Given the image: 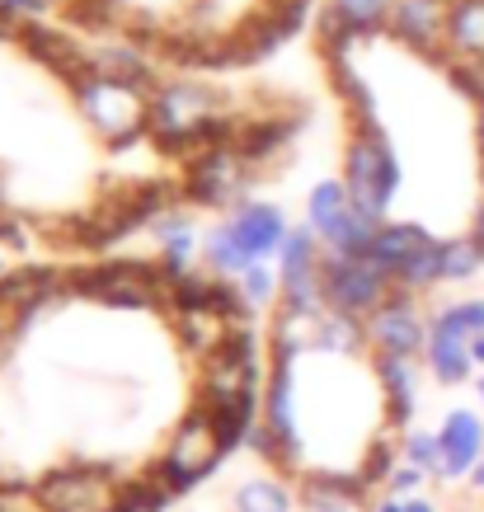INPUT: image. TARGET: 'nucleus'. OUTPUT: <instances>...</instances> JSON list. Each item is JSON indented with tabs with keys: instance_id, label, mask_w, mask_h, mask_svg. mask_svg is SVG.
I'll return each mask as SVG.
<instances>
[{
	"instance_id": "7",
	"label": "nucleus",
	"mask_w": 484,
	"mask_h": 512,
	"mask_svg": "<svg viewBox=\"0 0 484 512\" xmlns=\"http://www.w3.org/2000/svg\"><path fill=\"white\" fill-rule=\"evenodd\" d=\"M325 306L339 315H367L395 292V282L372 264V259H344V254H325Z\"/></svg>"
},
{
	"instance_id": "33",
	"label": "nucleus",
	"mask_w": 484,
	"mask_h": 512,
	"mask_svg": "<svg viewBox=\"0 0 484 512\" xmlns=\"http://www.w3.org/2000/svg\"><path fill=\"white\" fill-rule=\"evenodd\" d=\"M470 357H475V367H484V334H475V339H470Z\"/></svg>"
},
{
	"instance_id": "5",
	"label": "nucleus",
	"mask_w": 484,
	"mask_h": 512,
	"mask_svg": "<svg viewBox=\"0 0 484 512\" xmlns=\"http://www.w3.org/2000/svg\"><path fill=\"white\" fill-rule=\"evenodd\" d=\"M76 292L80 296H94L104 306H118V311H151L165 301V273L160 264H104V268H90L76 278Z\"/></svg>"
},
{
	"instance_id": "10",
	"label": "nucleus",
	"mask_w": 484,
	"mask_h": 512,
	"mask_svg": "<svg viewBox=\"0 0 484 512\" xmlns=\"http://www.w3.org/2000/svg\"><path fill=\"white\" fill-rule=\"evenodd\" d=\"M442 437V475L438 480L456 484V480H470V470L484 461V423L475 409H452L438 428Z\"/></svg>"
},
{
	"instance_id": "4",
	"label": "nucleus",
	"mask_w": 484,
	"mask_h": 512,
	"mask_svg": "<svg viewBox=\"0 0 484 512\" xmlns=\"http://www.w3.org/2000/svg\"><path fill=\"white\" fill-rule=\"evenodd\" d=\"M221 461H226V447H221L217 423H212V414L198 404L188 419H179V428H174V437H170V447L160 451L156 470L174 484V489H179V494H184V489H193L198 480H207Z\"/></svg>"
},
{
	"instance_id": "23",
	"label": "nucleus",
	"mask_w": 484,
	"mask_h": 512,
	"mask_svg": "<svg viewBox=\"0 0 484 512\" xmlns=\"http://www.w3.org/2000/svg\"><path fill=\"white\" fill-rule=\"evenodd\" d=\"M90 76L132 80V85H151V66L141 62L132 47H99V52H90Z\"/></svg>"
},
{
	"instance_id": "8",
	"label": "nucleus",
	"mask_w": 484,
	"mask_h": 512,
	"mask_svg": "<svg viewBox=\"0 0 484 512\" xmlns=\"http://www.w3.org/2000/svg\"><path fill=\"white\" fill-rule=\"evenodd\" d=\"M250 184V156H240L231 141H212L203 156L188 160V198L203 207H226Z\"/></svg>"
},
{
	"instance_id": "11",
	"label": "nucleus",
	"mask_w": 484,
	"mask_h": 512,
	"mask_svg": "<svg viewBox=\"0 0 484 512\" xmlns=\"http://www.w3.org/2000/svg\"><path fill=\"white\" fill-rule=\"evenodd\" d=\"M231 231L259 264H264L268 254H282L287 235H292L287 231V221H282V212L278 207H268V202H240V212L231 217Z\"/></svg>"
},
{
	"instance_id": "34",
	"label": "nucleus",
	"mask_w": 484,
	"mask_h": 512,
	"mask_svg": "<svg viewBox=\"0 0 484 512\" xmlns=\"http://www.w3.org/2000/svg\"><path fill=\"white\" fill-rule=\"evenodd\" d=\"M470 489H475V494H484V461H480V466H475V470H470Z\"/></svg>"
},
{
	"instance_id": "18",
	"label": "nucleus",
	"mask_w": 484,
	"mask_h": 512,
	"mask_svg": "<svg viewBox=\"0 0 484 512\" xmlns=\"http://www.w3.org/2000/svg\"><path fill=\"white\" fill-rule=\"evenodd\" d=\"M348 207H353V198H348L344 179H325V184H315L311 198H306V226L325 240V235L348 217Z\"/></svg>"
},
{
	"instance_id": "31",
	"label": "nucleus",
	"mask_w": 484,
	"mask_h": 512,
	"mask_svg": "<svg viewBox=\"0 0 484 512\" xmlns=\"http://www.w3.org/2000/svg\"><path fill=\"white\" fill-rule=\"evenodd\" d=\"M400 503H405V512H438L433 498H423V494H409V498H400Z\"/></svg>"
},
{
	"instance_id": "16",
	"label": "nucleus",
	"mask_w": 484,
	"mask_h": 512,
	"mask_svg": "<svg viewBox=\"0 0 484 512\" xmlns=\"http://www.w3.org/2000/svg\"><path fill=\"white\" fill-rule=\"evenodd\" d=\"M203 259H207V268H212L217 278H226V282H240L254 264H259L250 249L235 240L231 221H226V226H217V231H207V240H203Z\"/></svg>"
},
{
	"instance_id": "20",
	"label": "nucleus",
	"mask_w": 484,
	"mask_h": 512,
	"mask_svg": "<svg viewBox=\"0 0 484 512\" xmlns=\"http://www.w3.org/2000/svg\"><path fill=\"white\" fill-rule=\"evenodd\" d=\"M386 221L367 217V212H358V207H348V217L334 226V231L325 235L329 254H344V259H367V249H372L376 231H381Z\"/></svg>"
},
{
	"instance_id": "25",
	"label": "nucleus",
	"mask_w": 484,
	"mask_h": 512,
	"mask_svg": "<svg viewBox=\"0 0 484 512\" xmlns=\"http://www.w3.org/2000/svg\"><path fill=\"white\" fill-rule=\"evenodd\" d=\"M362 343H367V320H358V315L325 311L315 348H325V353H358Z\"/></svg>"
},
{
	"instance_id": "17",
	"label": "nucleus",
	"mask_w": 484,
	"mask_h": 512,
	"mask_svg": "<svg viewBox=\"0 0 484 512\" xmlns=\"http://www.w3.org/2000/svg\"><path fill=\"white\" fill-rule=\"evenodd\" d=\"M447 52L452 57H484V0H452Z\"/></svg>"
},
{
	"instance_id": "19",
	"label": "nucleus",
	"mask_w": 484,
	"mask_h": 512,
	"mask_svg": "<svg viewBox=\"0 0 484 512\" xmlns=\"http://www.w3.org/2000/svg\"><path fill=\"white\" fill-rule=\"evenodd\" d=\"M235 512H297V498L278 475H254L235 489Z\"/></svg>"
},
{
	"instance_id": "22",
	"label": "nucleus",
	"mask_w": 484,
	"mask_h": 512,
	"mask_svg": "<svg viewBox=\"0 0 484 512\" xmlns=\"http://www.w3.org/2000/svg\"><path fill=\"white\" fill-rule=\"evenodd\" d=\"M174 498H179V489H174V484L151 466V475H141V480H123V503H118V508L123 512H165Z\"/></svg>"
},
{
	"instance_id": "35",
	"label": "nucleus",
	"mask_w": 484,
	"mask_h": 512,
	"mask_svg": "<svg viewBox=\"0 0 484 512\" xmlns=\"http://www.w3.org/2000/svg\"><path fill=\"white\" fill-rule=\"evenodd\" d=\"M10 339H15V334H10V329H0V362H5V353H10Z\"/></svg>"
},
{
	"instance_id": "2",
	"label": "nucleus",
	"mask_w": 484,
	"mask_h": 512,
	"mask_svg": "<svg viewBox=\"0 0 484 512\" xmlns=\"http://www.w3.org/2000/svg\"><path fill=\"white\" fill-rule=\"evenodd\" d=\"M38 512H118L123 503V480L109 466L94 461H71L33 484Z\"/></svg>"
},
{
	"instance_id": "30",
	"label": "nucleus",
	"mask_w": 484,
	"mask_h": 512,
	"mask_svg": "<svg viewBox=\"0 0 484 512\" xmlns=\"http://www.w3.org/2000/svg\"><path fill=\"white\" fill-rule=\"evenodd\" d=\"M423 480H428V475H423L419 466L400 461V470H395L391 484H386V494H391V498H409V494H419V489H423Z\"/></svg>"
},
{
	"instance_id": "24",
	"label": "nucleus",
	"mask_w": 484,
	"mask_h": 512,
	"mask_svg": "<svg viewBox=\"0 0 484 512\" xmlns=\"http://www.w3.org/2000/svg\"><path fill=\"white\" fill-rule=\"evenodd\" d=\"M428 334H447V339H475L484 334V296L480 301H456V306H442L433 320H428Z\"/></svg>"
},
{
	"instance_id": "3",
	"label": "nucleus",
	"mask_w": 484,
	"mask_h": 512,
	"mask_svg": "<svg viewBox=\"0 0 484 512\" xmlns=\"http://www.w3.org/2000/svg\"><path fill=\"white\" fill-rule=\"evenodd\" d=\"M344 188L353 207L367 212V217H386L395 188H400V165H395V151L386 146L381 132H358L348 141V156H344Z\"/></svg>"
},
{
	"instance_id": "27",
	"label": "nucleus",
	"mask_w": 484,
	"mask_h": 512,
	"mask_svg": "<svg viewBox=\"0 0 484 512\" xmlns=\"http://www.w3.org/2000/svg\"><path fill=\"white\" fill-rule=\"evenodd\" d=\"M334 10L344 15V24L353 33H372L381 24H391L395 0H334Z\"/></svg>"
},
{
	"instance_id": "1",
	"label": "nucleus",
	"mask_w": 484,
	"mask_h": 512,
	"mask_svg": "<svg viewBox=\"0 0 484 512\" xmlns=\"http://www.w3.org/2000/svg\"><path fill=\"white\" fill-rule=\"evenodd\" d=\"M76 99L85 123L113 146H137L151 132V94H146V85L109 80V76H80Z\"/></svg>"
},
{
	"instance_id": "6",
	"label": "nucleus",
	"mask_w": 484,
	"mask_h": 512,
	"mask_svg": "<svg viewBox=\"0 0 484 512\" xmlns=\"http://www.w3.org/2000/svg\"><path fill=\"white\" fill-rule=\"evenodd\" d=\"M198 395H203V409H221V404H231V400L259 395V362H254L250 329H240L226 348L203 357V367H198Z\"/></svg>"
},
{
	"instance_id": "26",
	"label": "nucleus",
	"mask_w": 484,
	"mask_h": 512,
	"mask_svg": "<svg viewBox=\"0 0 484 512\" xmlns=\"http://www.w3.org/2000/svg\"><path fill=\"white\" fill-rule=\"evenodd\" d=\"M484 268V245L475 235L461 240H442V282H466Z\"/></svg>"
},
{
	"instance_id": "9",
	"label": "nucleus",
	"mask_w": 484,
	"mask_h": 512,
	"mask_svg": "<svg viewBox=\"0 0 484 512\" xmlns=\"http://www.w3.org/2000/svg\"><path fill=\"white\" fill-rule=\"evenodd\" d=\"M367 343L376 357H423L428 348V320L419 315L414 296L391 292L372 315H367Z\"/></svg>"
},
{
	"instance_id": "32",
	"label": "nucleus",
	"mask_w": 484,
	"mask_h": 512,
	"mask_svg": "<svg viewBox=\"0 0 484 512\" xmlns=\"http://www.w3.org/2000/svg\"><path fill=\"white\" fill-rule=\"evenodd\" d=\"M367 512H405V503H400V498H376V503H367Z\"/></svg>"
},
{
	"instance_id": "29",
	"label": "nucleus",
	"mask_w": 484,
	"mask_h": 512,
	"mask_svg": "<svg viewBox=\"0 0 484 512\" xmlns=\"http://www.w3.org/2000/svg\"><path fill=\"white\" fill-rule=\"evenodd\" d=\"M405 461L423 475H442V437L438 433H405Z\"/></svg>"
},
{
	"instance_id": "15",
	"label": "nucleus",
	"mask_w": 484,
	"mask_h": 512,
	"mask_svg": "<svg viewBox=\"0 0 484 512\" xmlns=\"http://www.w3.org/2000/svg\"><path fill=\"white\" fill-rule=\"evenodd\" d=\"M423 362L438 386H461L470 372H475V357H470L466 339H447V334H428V348H423Z\"/></svg>"
},
{
	"instance_id": "13",
	"label": "nucleus",
	"mask_w": 484,
	"mask_h": 512,
	"mask_svg": "<svg viewBox=\"0 0 484 512\" xmlns=\"http://www.w3.org/2000/svg\"><path fill=\"white\" fill-rule=\"evenodd\" d=\"M414 362L419 357H376V376H381V390H386V423L391 428H409V419H414V404H419Z\"/></svg>"
},
{
	"instance_id": "14",
	"label": "nucleus",
	"mask_w": 484,
	"mask_h": 512,
	"mask_svg": "<svg viewBox=\"0 0 484 512\" xmlns=\"http://www.w3.org/2000/svg\"><path fill=\"white\" fill-rule=\"evenodd\" d=\"M423 240H433V235L423 231V226H414V221H386V226L376 231L372 249H367V259H372V264L395 282V273L405 268V259L423 245Z\"/></svg>"
},
{
	"instance_id": "28",
	"label": "nucleus",
	"mask_w": 484,
	"mask_h": 512,
	"mask_svg": "<svg viewBox=\"0 0 484 512\" xmlns=\"http://www.w3.org/2000/svg\"><path fill=\"white\" fill-rule=\"evenodd\" d=\"M235 287H240V301H245L250 311H264V306L282 301V278H273V268H264V264H254Z\"/></svg>"
},
{
	"instance_id": "21",
	"label": "nucleus",
	"mask_w": 484,
	"mask_h": 512,
	"mask_svg": "<svg viewBox=\"0 0 484 512\" xmlns=\"http://www.w3.org/2000/svg\"><path fill=\"white\" fill-rule=\"evenodd\" d=\"M438 282H442V240H423L405 259V268L395 273V292L419 296L428 287H438Z\"/></svg>"
},
{
	"instance_id": "37",
	"label": "nucleus",
	"mask_w": 484,
	"mask_h": 512,
	"mask_svg": "<svg viewBox=\"0 0 484 512\" xmlns=\"http://www.w3.org/2000/svg\"><path fill=\"white\" fill-rule=\"evenodd\" d=\"M118 512H123V508H118Z\"/></svg>"
},
{
	"instance_id": "36",
	"label": "nucleus",
	"mask_w": 484,
	"mask_h": 512,
	"mask_svg": "<svg viewBox=\"0 0 484 512\" xmlns=\"http://www.w3.org/2000/svg\"><path fill=\"white\" fill-rule=\"evenodd\" d=\"M475 390H480V404H484V372H480V381H475Z\"/></svg>"
},
{
	"instance_id": "12",
	"label": "nucleus",
	"mask_w": 484,
	"mask_h": 512,
	"mask_svg": "<svg viewBox=\"0 0 484 512\" xmlns=\"http://www.w3.org/2000/svg\"><path fill=\"white\" fill-rule=\"evenodd\" d=\"M447 0H395L391 29L405 38L409 47H447Z\"/></svg>"
}]
</instances>
